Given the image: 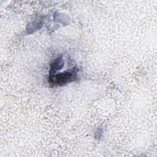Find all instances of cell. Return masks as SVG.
<instances>
[{
  "mask_svg": "<svg viewBox=\"0 0 157 157\" xmlns=\"http://www.w3.org/2000/svg\"><path fill=\"white\" fill-rule=\"evenodd\" d=\"M77 77V71L75 69L66 71L65 72L56 74L51 75L50 77V82L57 85H64L72 82Z\"/></svg>",
  "mask_w": 157,
  "mask_h": 157,
  "instance_id": "obj_1",
  "label": "cell"
},
{
  "mask_svg": "<svg viewBox=\"0 0 157 157\" xmlns=\"http://www.w3.org/2000/svg\"><path fill=\"white\" fill-rule=\"evenodd\" d=\"M63 66H64V61L62 56L57 58L51 64L50 73L51 72L52 73L51 74H54L56 72V71L61 69Z\"/></svg>",
  "mask_w": 157,
  "mask_h": 157,
  "instance_id": "obj_2",
  "label": "cell"
}]
</instances>
